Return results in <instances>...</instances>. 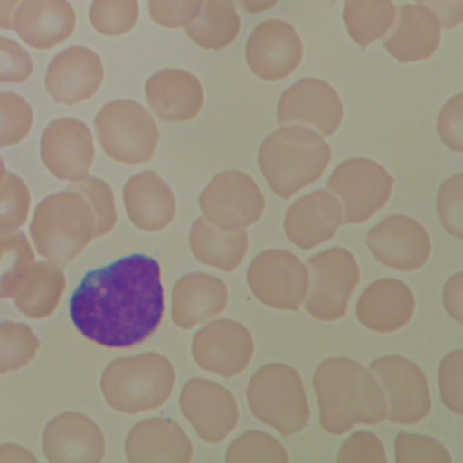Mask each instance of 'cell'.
<instances>
[{
  "instance_id": "cell-21",
  "label": "cell",
  "mask_w": 463,
  "mask_h": 463,
  "mask_svg": "<svg viewBox=\"0 0 463 463\" xmlns=\"http://www.w3.org/2000/svg\"><path fill=\"white\" fill-rule=\"evenodd\" d=\"M342 206L335 194L315 190L297 199L284 217V233L300 250L331 241L342 226Z\"/></svg>"
},
{
  "instance_id": "cell-18",
  "label": "cell",
  "mask_w": 463,
  "mask_h": 463,
  "mask_svg": "<svg viewBox=\"0 0 463 463\" xmlns=\"http://www.w3.org/2000/svg\"><path fill=\"white\" fill-rule=\"evenodd\" d=\"M344 109L338 92L324 80L302 78L295 81L277 103L280 125L300 123L320 136H333L342 123Z\"/></svg>"
},
{
  "instance_id": "cell-42",
  "label": "cell",
  "mask_w": 463,
  "mask_h": 463,
  "mask_svg": "<svg viewBox=\"0 0 463 463\" xmlns=\"http://www.w3.org/2000/svg\"><path fill=\"white\" fill-rule=\"evenodd\" d=\"M438 217L456 239H463V174H454L438 190Z\"/></svg>"
},
{
  "instance_id": "cell-47",
  "label": "cell",
  "mask_w": 463,
  "mask_h": 463,
  "mask_svg": "<svg viewBox=\"0 0 463 463\" xmlns=\"http://www.w3.org/2000/svg\"><path fill=\"white\" fill-rule=\"evenodd\" d=\"M439 22L441 29H456L463 22V0H418Z\"/></svg>"
},
{
  "instance_id": "cell-23",
  "label": "cell",
  "mask_w": 463,
  "mask_h": 463,
  "mask_svg": "<svg viewBox=\"0 0 463 463\" xmlns=\"http://www.w3.org/2000/svg\"><path fill=\"white\" fill-rule=\"evenodd\" d=\"M414 309L416 300L405 282L398 279H378L358 297L356 318L365 329L389 335L405 327Z\"/></svg>"
},
{
  "instance_id": "cell-34",
  "label": "cell",
  "mask_w": 463,
  "mask_h": 463,
  "mask_svg": "<svg viewBox=\"0 0 463 463\" xmlns=\"http://www.w3.org/2000/svg\"><path fill=\"white\" fill-rule=\"evenodd\" d=\"M40 340L36 333L22 322H0V374L25 367L36 356Z\"/></svg>"
},
{
  "instance_id": "cell-35",
  "label": "cell",
  "mask_w": 463,
  "mask_h": 463,
  "mask_svg": "<svg viewBox=\"0 0 463 463\" xmlns=\"http://www.w3.org/2000/svg\"><path fill=\"white\" fill-rule=\"evenodd\" d=\"M226 463H288L282 443L260 430H248L235 438L224 454Z\"/></svg>"
},
{
  "instance_id": "cell-19",
  "label": "cell",
  "mask_w": 463,
  "mask_h": 463,
  "mask_svg": "<svg viewBox=\"0 0 463 463\" xmlns=\"http://www.w3.org/2000/svg\"><path fill=\"white\" fill-rule=\"evenodd\" d=\"M42 450L51 463H99L105 458V436L87 414L67 411L45 425Z\"/></svg>"
},
{
  "instance_id": "cell-49",
  "label": "cell",
  "mask_w": 463,
  "mask_h": 463,
  "mask_svg": "<svg viewBox=\"0 0 463 463\" xmlns=\"http://www.w3.org/2000/svg\"><path fill=\"white\" fill-rule=\"evenodd\" d=\"M5 461H14V463L29 461V463H36V456L31 454L29 450H25L20 445L4 443V445H0V463H5Z\"/></svg>"
},
{
  "instance_id": "cell-6",
  "label": "cell",
  "mask_w": 463,
  "mask_h": 463,
  "mask_svg": "<svg viewBox=\"0 0 463 463\" xmlns=\"http://www.w3.org/2000/svg\"><path fill=\"white\" fill-rule=\"evenodd\" d=\"M251 414L282 436L298 434L309 421V403L300 374L288 364L259 367L246 389Z\"/></svg>"
},
{
  "instance_id": "cell-38",
  "label": "cell",
  "mask_w": 463,
  "mask_h": 463,
  "mask_svg": "<svg viewBox=\"0 0 463 463\" xmlns=\"http://www.w3.org/2000/svg\"><path fill=\"white\" fill-rule=\"evenodd\" d=\"M31 194L22 177L5 172L0 181V233L22 228L27 221Z\"/></svg>"
},
{
  "instance_id": "cell-52",
  "label": "cell",
  "mask_w": 463,
  "mask_h": 463,
  "mask_svg": "<svg viewBox=\"0 0 463 463\" xmlns=\"http://www.w3.org/2000/svg\"><path fill=\"white\" fill-rule=\"evenodd\" d=\"M4 174H5V165H4V159H2V156H0V181H2Z\"/></svg>"
},
{
  "instance_id": "cell-50",
  "label": "cell",
  "mask_w": 463,
  "mask_h": 463,
  "mask_svg": "<svg viewBox=\"0 0 463 463\" xmlns=\"http://www.w3.org/2000/svg\"><path fill=\"white\" fill-rule=\"evenodd\" d=\"M279 0H233V4H237L242 11H246L248 14H259L264 13L268 9H271Z\"/></svg>"
},
{
  "instance_id": "cell-1",
  "label": "cell",
  "mask_w": 463,
  "mask_h": 463,
  "mask_svg": "<svg viewBox=\"0 0 463 463\" xmlns=\"http://www.w3.org/2000/svg\"><path fill=\"white\" fill-rule=\"evenodd\" d=\"M71 320L90 342L132 347L161 324L165 291L154 257L132 253L85 273L69 300Z\"/></svg>"
},
{
  "instance_id": "cell-43",
  "label": "cell",
  "mask_w": 463,
  "mask_h": 463,
  "mask_svg": "<svg viewBox=\"0 0 463 463\" xmlns=\"http://www.w3.org/2000/svg\"><path fill=\"white\" fill-rule=\"evenodd\" d=\"M338 463H385V449L382 441L369 430H356L340 445Z\"/></svg>"
},
{
  "instance_id": "cell-11",
  "label": "cell",
  "mask_w": 463,
  "mask_h": 463,
  "mask_svg": "<svg viewBox=\"0 0 463 463\" xmlns=\"http://www.w3.org/2000/svg\"><path fill=\"white\" fill-rule=\"evenodd\" d=\"M197 203L203 217L221 230H246L262 217L266 206L259 184L241 170L219 172Z\"/></svg>"
},
{
  "instance_id": "cell-53",
  "label": "cell",
  "mask_w": 463,
  "mask_h": 463,
  "mask_svg": "<svg viewBox=\"0 0 463 463\" xmlns=\"http://www.w3.org/2000/svg\"><path fill=\"white\" fill-rule=\"evenodd\" d=\"M331 2H335V0H331Z\"/></svg>"
},
{
  "instance_id": "cell-26",
  "label": "cell",
  "mask_w": 463,
  "mask_h": 463,
  "mask_svg": "<svg viewBox=\"0 0 463 463\" xmlns=\"http://www.w3.org/2000/svg\"><path fill=\"white\" fill-rule=\"evenodd\" d=\"M145 96L154 114L166 123L194 119L204 103L201 81L183 69H163L145 81Z\"/></svg>"
},
{
  "instance_id": "cell-22",
  "label": "cell",
  "mask_w": 463,
  "mask_h": 463,
  "mask_svg": "<svg viewBox=\"0 0 463 463\" xmlns=\"http://www.w3.org/2000/svg\"><path fill=\"white\" fill-rule=\"evenodd\" d=\"M74 27L76 11L69 0H20L13 14V31L38 51L63 43Z\"/></svg>"
},
{
  "instance_id": "cell-3",
  "label": "cell",
  "mask_w": 463,
  "mask_h": 463,
  "mask_svg": "<svg viewBox=\"0 0 463 463\" xmlns=\"http://www.w3.org/2000/svg\"><path fill=\"white\" fill-rule=\"evenodd\" d=\"M259 168L282 199L318 181L331 161V148L317 130L304 125H280L259 146Z\"/></svg>"
},
{
  "instance_id": "cell-4",
  "label": "cell",
  "mask_w": 463,
  "mask_h": 463,
  "mask_svg": "<svg viewBox=\"0 0 463 463\" xmlns=\"http://www.w3.org/2000/svg\"><path fill=\"white\" fill-rule=\"evenodd\" d=\"M96 213L89 199L67 186L36 204L29 237L42 259L63 268L96 239Z\"/></svg>"
},
{
  "instance_id": "cell-39",
  "label": "cell",
  "mask_w": 463,
  "mask_h": 463,
  "mask_svg": "<svg viewBox=\"0 0 463 463\" xmlns=\"http://www.w3.org/2000/svg\"><path fill=\"white\" fill-rule=\"evenodd\" d=\"M69 186L81 192L89 199V203L96 213V222H98L96 239L110 233L118 222V212H116L114 194H112V188L109 186V183H105L99 177L85 175L81 179L71 181Z\"/></svg>"
},
{
  "instance_id": "cell-36",
  "label": "cell",
  "mask_w": 463,
  "mask_h": 463,
  "mask_svg": "<svg viewBox=\"0 0 463 463\" xmlns=\"http://www.w3.org/2000/svg\"><path fill=\"white\" fill-rule=\"evenodd\" d=\"M139 18L137 0H92L89 20L103 36H121L134 29Z\"/></svg>"
},
{
  "instance_id": "cell-24",
  "label": "cell",
  "mask_w": 463,
  "mask_h": 463,
  "mask_svg": "<svg viewBox=\"0 0 463 463\" xmlns=\"http://www.w3.org/2000/svg\"><path fill=\"white\" fill-rule=\"evenodd\" d=\"M194 447L183 427L168 418L137 421L125 438L130 463H188Z\"/></svg>"
},
{
  "instance_id": "cell-28",
  "label": "cell",
  "mask_w": 463,
  "mask_h": 463,
  "mask_svg": "<svg viewBox=\"0 0 463 463\" xmlns=\"http://www.w3.org/2000/svg\"><path fill=\"white\" fill-rule=\"evenodd\" d=\"M228 304L226 284L210 273H186L172 288V322L181 329H192L219 313Z\"/></svg>"
},
{
  "instance_id": "cell-44",
  "label": "cell",
  "mask_w": 463,
  "mask_h": 463,
  "mask_svg": "<svg viewBox=\"0 0 463 463\" xmlns=\"http://www.w3.org/2000/svg\"><path fill=\"white\" fill-rule=\"evenodd\" d=\"M33 74L29 52L14 40L0 36V83H24Z\"/></svg>"
},
{
  "instance_id": "cell-20",
  "label": "cell",
  "mask_w": 463,
  "mask_h": 463,
  "mask_svg": "<svg viewBox=\"0 0 463 463\" xmlns=\"http://www.w3.org/2000/svg\"><path fill=\"white\" fill-rule=\"evenodd\" d=\"M45 90L60 105H78L92 98L103 81L98 52L83 45L60 51L47 65Z\"/></svg>"
},
{
  "instance_id": "cell-41",
  "label": "cell",
  "mask_w": 463,
  "mask_h": 463,
  "mask_svg": "<svg viewBox=\"0 0 463 463\" xmlns=\"http://www.w3.org/2000/svg\"><path fill=\"white\" fill-rule=\"evenodd\" d=\"M438 385L443 405L458 416L463 414V349H452L441 358Z\"/></svg>"
},
{
  "instance_id": "cell-2",
  "label": "cell",
  "mask_w": 463,
  "mask_h": 463,
  "mask_svg": "<svg viewBox=\"0 0 463 463\" xmlns=\"http://www.w3.org/2000/svg\"><path fill=\"white\" fill-rule=\"evenodd\" d=\"M320 409V427L329 434H345L358 423L378 425L385 420V396L360 362L347 356L326 358L313 374Z\"/></svg>"
},
{
  "instance_id": "cell-16",
  "label": "cell",
  "mask_w": 463,
  "mask_h": 463,
  "mask_svg": "<svg viewBox=\"0 0 463 463\" xmlns=\"http://www.w3.org/2000/svg\"><path fill=\"white\" fill-rule=\"evenodd\" d=\"M40 159L60 181L89 175L94 161V139L89 127L76 118L52 119L40 137Z\"/></svg>"
},
{
  "instance_id": "cell-45",
  "label": "cell",
  "mask_w": 463,
  "mask_h": 463,
  "mask_svg": "<svg viewBox=\"0 0 463 463\" xmlns=\"http://www.w3.org/2000/svg\"><path fill=\"white\" fill-rule=\"evenodd\" d=\"M203 0H148L150 18L166 29L188 25L199 13Z\"/></svg>"
},
{
  "instance_id": "cell-37",
  "label": "cell",
  "mask_w": 463,
  "mask_h": 463,
  "mask_svg": "<svg viewBox=\"0 0 463 463\" xmlns=\"http://www.w3.org/2000/svg\"><path fill=\"white\" fill-rule=\"evenodd\" d=\"M33 127V107L11 90H0V148L22 143Z\"/></svg>"
},
{
  "instance_id": "cell-25",
  "label": "cell",
  "mask_w": 463,
  "mask_h": 463,
  "mask_svg": "<svg viewBox=\"0 0 463 463\" xmlns=\"http://www.w3.org/2000/svg\"><path fill=\"white\" fill-rule=\"evenodd\" d=\"M441 38L438 18L421 4H402L396 7L394 24L383 38L385 51L400 63L429 60Z\"/></svg>"
},
{
  "instance_id": "cell-30",
  "label": "cell",
  "mask_w": 463,
  "mask_h": 463,
  "mask_svg": "<svg viewBox=\"0 0 463 463\" xmlns=\"http://www.w3.org/2000/svg\"><path fill=\"white\" fill-rule=\"evenodd\" d=\"M188 242L201 264L221 271L237 269L248 251V233L244 230H221L204 217L192 222Z\"/></svg>"
},
{
  "instance_id": "cell-14",
  "label": "cell",
  "mask_w": 463,
  "mask_h": 463,
  "mask_svg": "<svg viewBox=\"0 0 463 463\" xmlns=\"http://www.w3.org/2000/svg\"><path fill=\"white\" fill-rule=\"evenodd\" d=\"M371 255L385 268L416 271L430 257V237L412 217L396 213L376 222L365 237Z\"/></svg>"
},
{
  "instance_id": "cell-40",
  "label": "cell",
  "mask_w": 463,
  "mask_h": 463,
  "mask_svg": "<svg viewBox=\"0 0 463 463\" xmlns=\"http://www.w3.org/2000/svg\"><path fill=\"white\" fill-rule=\"evenodd\" d=\"M396 463H450V454L441 441L432 436L398 432L394 438Z\"/></svg>"
},
{
  "instance_id": "cell-13",
  "label": "cell",
  "mask_w": 463,
  "mask_h": 463,
  "mask_svg": "<svg viewBox=\"0 0 463 463\" xmlns=\"http://www.w3.org/2000/svg\"><path fill=\"white\" fill-rule=\"evenodd\" d=\"M179 407L204 443L222 441L239 421V407L232 391L206 378H190L183 385Z\"/></svg>"
},
{
  "instance_id": "cell-9",
  "label": "cell",
  "mask_w": 463,
  "mask_h": 463,
  "mask_svg": "<svg viewBox=\"0 0 463 463\" xmlns=\"http://www.w3.org/2000/svg\"><path fill=\"white\" fill-rule=\"evenodd\" d=\"M392 175L376 161L351 157L342 161L327 179L326 188L342 206V221L360 224L382 210L392 194Z\"/></svg>"
},
{
  "instance_id": "cell-27",
  "label": "cell",
  "mask_w": 463,
  "mask_h": 463,
  "mask_svg": "<svg viewBox=\"0 0 463 463\" xmlns=\"http://www.w3.org/2000/svg\"><path fill=\"white\" fill-rule=\"evenodd\" d=\"M128 221L141 232H161L175 217V195L154 170L132 175L123 186Z\"/></svg>"
},
{
  "instance_id": "cell-48",
  "label": "cell",
  "mask_w": 463,
  "mask_h": 463,
  "mask_svg": "<svg viewBox=\"0 0 463 463\" xmlns=\"http://www.w3.org/2000/svg\"><path fill=\"white\" fill-rule=\"evenodd\" d=\"M443 307L458 324H463V271H456L443 288Z\"/></svg>"
},
{
  "instance_id": "cell-51",
  "label": "cell",
  "mask_w": 463,
  "mask_h": 463,
  "mask_svg": "<svg viewBox=\"0 0 463 463\" xmlns=\"http://www.w3.org/2000/svg\"><path fill=\"white\" fill-rule=\"evenodd\" d=\"M20 0H0V29L13 31V14Z\"/></svg>"
},
{
  "instance_id": "cell-46",
  "label": "cell",
  "mask_w": 463,
  "mask_h": 463,
  "mask_svg": "<svg viewBox=\"0 0 463 463\" xmlns=\"http://www.w3.org/2000/svg\"><path fill=\"white\" fill-rule=\"evenodd\" d=\"M443 145L452 152H463V94L452 96L441 109L436 123Z\"/></svg>"
},
{
  "instance_id": "cell-10",
  "label": "cell",
  "mask_w": 463,
  "mask_h": 463,
  "mask_svg": "<svg viewBox=\"0 0 463 463\" xmlns=\"http://www.w3.org/2000/svg\"><path fill=\"white\" fill-rule=\"evenodd\" d=\"M385 396V420L414 425L430 412V392L425 373L412 360L400 354L378 356L369 364Z\"/></svg>"
},
{
  "instance_id": "cell-5",
  "label": "cell",
  "mask_w": 463,
  "mask_h": 463,
  "mask_svg": "<svg viewBox=\"0 0 463 463\" xmlns=\"http://www.w3.org/2000/svg\"><path fill=\"white\" fill-rule=\"evenodd\" d=\"M174 383V365L159 353L114 358L99 378L107 405L123 414L161 407L170 398Z\"/></svg>"
},
{
  "instance_id": "cell-29",
  "label": "cell",
  "mask_w": 463,
  "mask_h": 463,
  "mask_svg": "<svg viewBox=\"0 0 463 463\" xmlns=\"http://www.w3.org/2000/svg\"><path fill=\"white\" fill-rule=\"evenodd\" d=\"M65 284L61 266L49 260H34L13 295L14 306L27 318L43 320L56 311Z\"/></svg>"
},
{
  "instance_id": "cell-31",
  "label": "cell",
  "mask_w": 463,
  "mask_h": 463,
  "mask_svg": "<svg viewBox=\"0 0 463 463\" xmlns=\"http://www.w3.org/2000/svg\"><path fill=\"white\" fill-rule=\"evenodd\" d=\"M241 18L233 0H203L195 18L184 25V33L203 49L221 51L239 34Z\"/></svg>"
},
{
  "instance_id": "cell-32",
  "label": "cell",
  "mask_w": 463,
  "mask_h": 463,
  "mask_svg": "<svg viewBox=\"0 0 463 463\" xmlns=\"http://www.w3.org/2000/svg\"><path fill=\"white\" fill-rule=\"evenodd\" d=\"M394 14L392 0H344L342 20L351 40L365 49L389 33Z\"/></svg>"
},
{
  "instance_id": "cell-17",
  "label": "cell",
  "mask_w": 463,
  "mask_h": 463,
  "mask_svg": "<svg viewBox=\"0 0 463 463\" xmlns=\"http://www.w3.org/2000/svg\"><path fill=\"white\" fill-rule=\"evenodd\" d=\"M250 71L266 81L289 76L304 56L298 33L284 20L269 18L253 27L244 49Z\"/></svg>"
},
{
  "instance_id": "cell-15",
  "label": "cell",
  "mask_w": 463,
  "mask_h": 463,
  "mask_svg": "<svg viewBox=\"0 0 463 463\" xmlns=\"http://www.w3.org/2000/svg\"><path fill=\"white\" fill-rule=\"evenodd\" d=\"M192 356L203 371L232 378L250 365L253 336L250 329L237 320H213L194 335Z\"/></svg>"
},
{
  "instance_id": "cell-7",
  "label": "cell",
  "mask_w": 463,
  "mask_h": 463,
  "mask_svg": "<svg viewBox=\"0 0 463 463\" xmlns=\"http://www.w3.org/2000/svg\"><path fill=\"white\" fill-rule=\"evenodd\" d=\"M94 128L103 152L118 163L139 165L154 157L159 130L150 112L137 101H109L96 114Z\"/></svg>"
},
{
  "instance_id": "cell-8",
  "label": "cell",
  "mask_w": 463,
  "mask_h": 463,
  "mask_svg": "<svg viewBox=\"0 0 463 463\" xmlns=\"http://www.w3.org/2000/svg\"><path fill=\"white\" fill-rule=\"evenodd\" d=\"M309 286L304 298L306 311L324 322L340 320L360 280L354 255L345 248H327L307 259Z\"/></svg>"
},
{
  "instance_id": "cell-12",
  "label": "cell",
  "mask_w": 463,
  "mask_h": 463,
  "mask_svg": "<svg viewBox=\"0 0 463 463\" xmlns=\"http://www.w3.org/2000/svg\"><path fill=\"white\" fill-rule=\"evenodd\" d=\"M253 297L280 311H297L307 293V266L288 250H264L251 260L246 273Z\"/></svg>"
},
{
  "instance_id": "cell-33",
  "label": "cell",
  "mask_w": 463,
  "mask_h": 463,
  "mask_svg": "<svg viewBox=\"0 0 463 463\" xmlns=\"http://www.w3.org/2000/svg\"><path fill=\"white\" fill-rule=\"evenodd\" d=\"M34 262V250L25 233H0V300L13 298L22 279Z\"/></svg>"
}]
</instances>
